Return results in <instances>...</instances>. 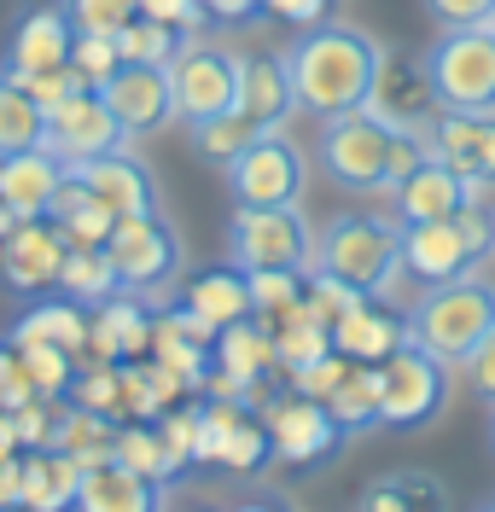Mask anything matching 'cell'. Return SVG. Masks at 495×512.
<instances>
[{
  "instance_id": "7",
  "label": "cell",
  "mask_w": 495,
  "mask_h": 512,
  "mask_svg": "<svg viewBox=\"0 0 495 512\" xmlns=\"http://www.w3.org/2000/svg\"><path fill=\"white\" fill-rule=\"evenodd\" d=\"M228 256L239 268H309L315 233L297 204H233Z\"/></svg>"
},
{
  "instance_id": "31",
  "label": "cell",
  "mask_w": 495,
  "mask_h": 512,
  "mask_svg": "<svg viewBox=\"0 0 495 512\" xmlns=\"http://www.w3.org/2000/svg\"><path fill=\"white\" fill-rule=\"evenodd\" d=\"M379 402H385V361H356L350 379L327 396V408L338 414V425H344L350 437L379 425Z\"/></svg>"
},
{
  "instance_id": "52",
  "label": "cell",
  "mask_w": 495,
  "mask_h": 512,
  "mask_svg": "<svg viewBox=\"0 0 495 512\" xmlns=\"http://www.w3.org/2000/svg\"><path fill=\"white\" fill-rule=\"evenodd\" d=\"M490 448H495V414H490Z\"/></svg>"
},
{
  "instance_id": "38",
  "label": "cell",
  "mask_w": 495,
  "mask_h": 512,
  "mask_svg": "<svg viewBox=\"0 0 495 512\" xmlns=\"http://www.w3.org/2000/svg\"><path fill=\"white\" fill-rule=\"evenodd\" d=\"M70 402L123 419V367L105 361V355H99V367H76V379H70Z\"/></svg>"
},
{
  "instance_id": "28",
  "label": "cell",
  "mask_w": 495,
  "mask_h": 512,
  "mask_svg": "<svg viewBox=\"0 0 495 512\" xmlns=\"http://www.w3.org/2000/svg\"><path fill=\"white\" fill-rule=\"evenodd\" d=\"M47 222H59V233H65L70 245H105L111 239V227L123 222L105 198H94L88 192V181L70 169L65 187H59V198H53V210H47Z\"/></svg>"
},
{
  "instance_id": "43",
  "label": "cell",
  "mask_w": 495,
  "mask_h": 512,
  "mask_svg": "<svg viewBox=\"0 0 495 512\" xmlns=\"http://www.w3.org/2000/svg\"><path fill=\"white\" fill-rule=\"evenodd\" d=\"M426 18L437 30H478V24H495V0H420Z\"/></svg>"
},
{
  "instance_id": "33",
  "label": "cell",
  "mask_w": 495,
  "mask_h": 512,
  "mask_svg": "<svg viewBox=\"0 0 495 512\" xmlns=\"http://www.w3.org/2000/svg\"><path fill=\"white\" fill-rule=\"evenodd\" d=\"M193 134V152H198V163H216V169H228L263 128L251 123L245 111H228V117H210V123H193L187 128Z\"/></svg>"
},
{
  "instance_id": "26",
  "label": "cell",
  "mask_w": 495,
  "mask_h": 512,
  "mask_svg": "<svg viewBox=\"0 0 495 512\" xmlns=\"http://www.w3.org/2000/svg\"><path fill=\"white\" fill-rule=\"evenodd\" d=\"M216 367L222 373H239L251 384H268V373L280 367V344H274V320L245 315L216 332Z\"/></svg>"
},
{
  "instance_id": "15",
  "label": "cell",
  "mask_w": 495,
  "mask_h": 512,
  "mask_svg": "<svg viewBox=\"0 0 495 512\" xmlns=\"http://www.w3.org/2000/svg\"><path fill=\"white\" fill-rule=\"evenodd\" d=\"M65 251H70V239L59 233V222H47V216L18 222L12 239L0 245V280L18 291V297H41V291L59 286Z\"/></svg>"
},
{
  "instance_id": "1",
  "label": "cell",
  "mask_w": 495,
  "mask_h": 512,
  "mask_svg": "<svg viewBox=\"0 0 495 512\" xmlns=\"http://www.w3.org/2000/svg\"><path fill=\"white\" fill-rule=\"evenodd\" d=\"M385 47L362 24H309L286 47V70L297 88V111L309 117H338V111H362L373 99Z\"/></svg>"
},
{
  "instance_id": "39",
  "label": "cell",
  "mask_w": 495,
  "mask_h": 512,
  "mask_svg": "<svg viewBox=\"0 0 495 512\" xmlns=\"http://www.w3.org/2000/svg\"><path fill=\"white\" fill-rule=\"evenodd\" d=\"M24 367H30V379L41 396H53V402H65L70 396V379H76V350H59V344H24Z\"/></svg>"
},
{
  "instance_id": "30",
  "label": "cell",
  "mask_w": 495,
  "mask_h": 512,
  "mask_svg": "<svg viewBox=\"0 0 495 512\" xmlns=\"http://www.w3.org/2000/svg\"><path fill=\"white\" fill-rule=\"evenodd\" d=\"M30 146H47V105L0 70V158L6 152H30Z\"/></svg>"
},
{
  "instance_id": "51",
  "label": "cell",
  "mask_w": 495,
  "mask_h": 512,
  "mask_svg": "<svg viewBox=\"0 0 495 512\" xmlns=\"http://www.w3.org/2000/svg\"><path fill=\"white\" fill-rule=\"evenodd\" d=\"M12 227H18V210H12V204H6V198H0V245H6V239H12Z\"/></svg>"
},
{
  "instance_id": "11",
  "label": "cell",
  "mask_w": 495,
  "mask_h": 512,
  "mask_svg": "<svg viewBox=\"0 0 495 512\" xmlns=\"http://www.w3.org/2000/svg\"><path fill=\"white\" fill-rule=\"evenodd\" d=\"M268 437H274V460L286 466H327L338 443L350 437L338 414H332L321 396H303V390H286V396H268Z\"/></svg>"
},
{
  "instance_id": "48",
  "label": "cell",
  "mask_w": 495,
  "mask_h": 512,
  "mask_svg": "<svg viewBox=\"0 0 495 512\" xmlns=\"http://www.w3.org/2000/svg\"><path fill=\"white\" fill-rule=\"evenodd\" d=\"M204 12H210V24H251V18H263V0H204Z\"/></svg>"
},
{
  "instance_id": "17",
  "label": "cell",
  "mask_w": 495,
  "mask_h": 512,
  "mask_svg": "<svg viewBox=\"0 0 495 512\" xmlns=\"http://www.w3.org/2000/svg\"><path fill=\"white\" fill-rule=\"evenodd\" d=\"M70 41H76V24H70L65 6H30L18 12V24L6 35V76H41V70H59L70 64Z\"/></svg>"
},
{
  "instance_id": "22",
  "label": "cell",
  "mask_w": 495,
  "mask_h": 512,
  "mask_svg": "<svg viewBox=\"0 0 495 512\" xmlns=\"http://www.w3.org/2000/svg\"><path fill=\"white\" fill-rule=\"evenodd\" d=\"M76 175H82L88 192L105 198L117 216H146V210H158V175L134 158L129 146H123V152H105V158L76 163Z\"/></svg>"
},
{
  "instance_id": "44",
  "label": "cell",
  "mask_w": 495,
  "mask_h": 512,
  "mask_svg": "<svg viewBox=\"0 0 495 512\" xmlns=\"http://www.w3.org/2000/svg\"><path fill=\"white\" fill-rule=\"evenodd\" d=\"M24 88H30V94L41 99L47 111H53V105H65V99H76V94H82V88H88V76H82L76 64H59V70H41V76H24Z\"/></svg>"
},
{
  "instance_id": "6",
  "label": "cell",
  "mask_w": 495,
  "mask_h": 512,
  "mask_svg": "<svg viewBox=\"0 0 495 512\" xmlns=\"http://www.w3.org/2000/svg\"><path fill=\"white\" fill-rule=\"evenodd\" d=\"M443 111H495V24L443 30L426 53Z\"/></svg>"
},
{
  "instance_id": "24",
  "label": "cell",
  "mask_w": 495,
  "mask_h": 512,
  "mask_svg": "<svg viewBox=\"0 0 495 512\" xmlns=\"http://www.w3.org/2000/svg\"><path fill=\"white\" fill-rule=\"evenodd\" d=\"M152 338H158V315L134 291H117L94 309V350L105 361H140V355H152Z\"/></svg>"
},
{
  "instance_id": "46",
  "label": "cell",
  "mask_w": 495,
  "mask_h": 512,
  "mask_svg": "<svg viewBox=\"0 0 495 512\" xmlns=\"http://www.w3.org/2000/svg\"><path fill=\"white\" fill-rule=\"evenodd\" d=\"M268 18H286V24H297V30H309V24H327L332 0H263Z\"/></svg>"
},
{
  "instance_id": "23",
  "label": "cell",
  "mask_w": 495,
  "mask_h": 512,
  "mask_svg": "<svg viewBox=\"0 0 495 512\" xmlns=\"http://www.w3.org/2000/svg\"><path fill=\"white\" fill-rule=\"evenodd\" d=\"M239 111L263 128H286L297 111V88L292 70H286V53H245V70H239Z\"/></svg>"
},
{
  "instance_id": "37",
  "label": "cell",
  "mask_w": 495,
  "mask_h": 512,
  "mask_svg": "<svg viewBox=\"0 0 495 512\" xmlns=\"http://www.w3.org/2000/svg\"><path fill=\"white\" fill-rule=\"evenodd\" d=\"M443 501H449V495H443V489H437V483L426 478V472H396V478H385V483H373V489H367L362 495V507L367 512H402V507H443Z\"/></svg>"
},
{
  "instance_id": "47",
  "label": "cell",
  "mask_w": 495,
  "mask_h": 512,
  "mask_svg": "<svg viewBox=\"0 0 495 512\" xmlns=\"http://www.w3.org/2000/svg\"><path fill=\"white\" fill-rule=\"evenodd\" d=\"M466 373H472V384H478V396H484V402L495 408V332L484 338V350L466 361Z\"/></svg>"
},
{
  "instance_id": "35",
  "label": "cell",
  "mask_w": 495,
  "mask_h": 512,
  "mask_svg": "<svg viewBox=\"0 0 495 512\" xmlns=\"http://www.w3.org/2000/svg\"><path fill=\"white\" fill-rule=\"evenodd\" d=\"M117 47H123V64H175V53L187 47V30L158 24V18L140 12L129 30H117Z\"/></svg>"
},
{
  "instance_id": "8",
  "label": "cell",
  "mask_w": 495,
  "mask_h": 512,
  "mask_svg": "<svg viewBox=\"0 0 495 512\" xmlns=\"http://www.w3.org/2000/svg\"><path fill=\"white\" fill-rule=\"evenodd\" d=\"M239 70H245V53L233 47H210V41H193L175 53L169 64V82H175V123H210V117H228L239 111Z\"/></svg>"
},
{
  "instance_id": "45",
  "label": "cell",
  "mask_w": 495,
  "mask_h": 512,
  "mask_svg": "<svg viewBox=\"0 0 495 512\" xmlns=\"http://www.w3.org/2000/svg\"><path fill=\"white\" fill-rule=\"evenodd\" d=\"M140 12L158 18V24H175V30H187V35H198L204 24H210L204 0H140Z\"/></svg>"
},
{
  "instance_id": "13",
  "label": "cell",
  "mask_w": 495,
  "mask_h": 512,
  "mask_svg": "<svg viewBox=\"0 0 495 512\" xmlns=\"http://www.w3.org/2000/svg\"><path fill=\"white\" fill-rule=\"evenodd\" d=\"M367 105H373L391 128L420 134V140H431V123L443 117V99L431 88L426 59H391V53L379 64V82H373V99H367Z\"/></svg>"
},
{
  "instance_id": "29",
  "label": "cell",
  "mask_w": 495,
  "mask_h": 512,
  "mask_svg": "<svg viewBox=\"0 0 495 512\" xmlns=\"http://www.w3.org/2000/svg\"><path fill=\"white\" fill-rule=\"evenodd\" d=\"M332 344L344 355H356V361H385V355L402 344V320H396L379 297H367V303H356L350 315L332 326Z\"/></svg>"
},
{
  "instance_id": "40",
  "label": "cell",
  "mask_w": 495,
  "mask_h": 512,
  "mask_svg": "<svg viewBox=\"0 0 495 512\" xmlns=\"http://www.w3.org/2000/svg\"><path fill=\"white\" fill-rule=\"evenodd\" d=\"M70 64L88 76V88H99L105 76H117V64H123V47H117V35L76 30V41H70Z\"/></svg>"
},
{
  "instance_id": "50",
  "label": "cell",
  "mask_w": 495,
  "mask_h": 512,
  "mask_svg": "<svg viewBox=\"0 0 495 512\" xmlns=\"http://www.w3.org/2000/svg\"><path fill=\"white\" fill-rule=\"evenodd\" d=\"M6 454H24V448H18V425H12V408H0V460H6Z\"/></svg>"
},
{
  "instance_id": "21",
  "label": "cell",
  "mask_w": 495,
  "mask_h": 512,
  "mask_svg": "<svg viewBox=\"0 0 495 512\" xmlns=\"http://www.w3.org/2000/svg\"><path fill=\"white\" fill-rule=\"evenodd\" d=\"M6 338L24 350V344H59V350H94V309H82L76 297H30L24 315L6 326Z\"/></svg>"
},
{
  "instance_id": "34",
  "label": "cell",
  "mask_w": 495,
  "mask_h": 512,
  "mask_svg": "<svg viewBox=\"0 0 495 512\" xmlns=\"http://www.w3.org/2000/svg\"><path fill=\"white\" fill-rule=\"evenodd\" d=\"M117 460H123V466H134V472H146V478H158V483L175 478L158 419H123V425H117Z\"/></svg>"
},
{
  "instance_id": "49",
  "label": "cell",
  "mask_w": 495,
  "mask_h": 512,
  "mask_svg": "<svg viewBox=\"0 0 495 512\" xmlns=\"http://www.w3.org/2000/svg\"><path fill=\"white\" fill-rule=\"evenodd\" d=\"M0 507H24V454L0 460Z\"/></svg>"
},
{
  "instance_id": "42",
  "label": "cell",
  "mask_w": 495,
  "mask_h": 512,
  "mask_svg": "<svg viewBox=\"0 0 495 512\" xmlns=\"http://www.w3.org/2000/svg\"><path fill=\"white\" fill-rule=\"evenodd\" d=\"M59 6L70 12L76 30H99V35H117L140 18V0H59Z\"/></svg>"
},
{
  "instance_id": "20",
  "label": "cell",
  "mask_w": 495,
  "mask_h": 512,
  "mask_svg": "<svg viewBox=\"0 0 495 512\" xmlns=\"http://www.w3.org/2000/svg\"><path fill=\"white\" fill-rule=\"evenodd\" d=\"M70 163L53 158L47 146H30V152H6L0 158V198L18 210V222H35V216H47L53 210V198L65 187Z\"/></svg>"
},
{
  "instance_id": "10",
  "label": "cell",
  "mask_w": 495,
  "mask_h": 512,
  "mask_svg": "<svg viewBox=\"0 0 495 512\" xmlns=\"http://www.w3.org/2000/svg\"><path fill=\"white\" fill-rule=\"evenodd\" d=\"M222 181H228L233 204H297L303 181H309V163L286 140V128H268L222 169Z\"/></svg>"
},
{
  "instance_id": "9",
  "label": "cell",
  "mask_w": 495,
  "mask_h": 512,
  "mask_svg": "<svg viewBox=\"0 0 495 512\" xmlns=\"http://www.w3.org/2000/svg\"><path fill=\"white\" fill-rule=\"evenodd\" d=\"M449 361H437L431 350L420 344H396L385 355V402H379V425H391V431H420L431 419L449 408Z\"/></svg>"
},
{
  "instance_id": "2",
  "label": "cell",
  "mask_w": 495,
  "mask_h": 512,
  "mask_svg": "<svg viewBox=\"0 0 495 512\" xmlns=\"http://www.w3.org/2000/svg\"><path fill=\"white\" fill-rule=\"evenodd\" d=\"M490 332H495V280H484V274L426 286L414 297V309L402 315V338L431 350L437 361H449V367H466L484 350Z\"/></svg>"
},
{
  "instance_id": "5",
  "label": "cell",
  "mask_w": 495,
  "mask_h": 512,
  "mask_svg": "<svg viewBox=\"0 0 495 512\" xmlns=\"http://www.w3.org/2000/svg\"><path fill=\"white\" fill-rule=\"evenodd\" d=\"M105 256L117 268V286L158 303L164 291H175L181 268H187V245L164 210H146V216H123L105 239Z\"/></svg>"
},
{
  "instance_id": "14",
  "label": "cell",
  "mask_w": 495,
  "mask_h": 512,
  "mask_svg": "<svg viewBox=\"0 0 495 512\" xmlns=\"http://www.w3.org/2000/svg\"><path fill=\"white\" fill-rule=\"evenodd\" d=\"M105 105L117 111V123L129 134H158L175 123V82L169 64H117V76L99 82Z\"/></svg>"
},
{
  "instance_id": "36",
  "label": "cell",
  "mask_w": 495,
  "mask_h": 512,
  "mask_svg": "<svg viewBox=\"0 0 495 512\" xmlns=\"http://www.w3.org/2000/svg\"><path fill=\"white\" fill-rule=\"evenodd\" d=\"M245 274H251V303H257L263 320L286 315L297 297L309 291V268H245Z\"/></svg>"
},
{
  "instance_id": "25",
  "label": "cell",
  "mask_w": 495,
  "mask_h": 512,
  "mask_svg": "<svg viewBox=\"0 0 495 512\" xmlns=\"http://www.w3.org/2000/svg\"><path fill=\"white\" fill-rule=\"evenodd\" d=\"M76 507L82 512H158V507H169V483L146 478V472L123 466V460H105V466H94L82 478Z\"/></svg>"
},
{
  "instance_id": "18",
  "label": "cell",
  "mask_w": 495,
  "mask_h": 512,
  "mask_svg": "<svg viewBox=\"0 0 495 512\" xmlns=\"http://www.w3.org/2000/svg\"><path fill=\"white\" fill-rule=\"evenodd\" d=\"M402 268L408 280L420 286H443V280H461L478 268V251L466 245V233L449 222H402Z\"/></svg>"
},
{
  "instance_id": "4",
  "label": "cell",
  "mask_w": 495,
  "mask_h": 512,
  "mask_svg": "<svg viewBox=\"0 0 495 512\" xmlns=\"http://www.w3.org/2000/svg\"><path fill=\"white\" fill-rule=\"evenodd\" d=\"M402 146V128H391L373 105L321 117V169L344 192H391V158Z\"/></svg>"
},
{
  "instance_id": "12",
  "label": "cell",
  "mask_w": 495,
  "mask_h": 512,
  "mask_svg": "<svg viewBox=\"0 0 495 512\" xmlns=\"http://www.w3.org/2000/svg\"><path fill=\"white\" fill-rule=\"evenodd\" d=\"M129 140L134 134L117 123V111L105 105L99 88H82L76 99H65V105L47 111V152L65 158L70 169L88 163V158H105V152H123Z\"/></svg>"
},
{
  "instance_id": "16",
  "label": "cell",
  "mask_w": 495,
  "mask_h": 512,
  "mask_svg": "<svg viewBox=\"0 0 495 512\" xmlns=\"http://www.w3.org/2000/svg\"><path fill=\"white\" fill-rule=\"evenodd\" d=\"M426 146L478 192H495V111H443Z\"/></svg>"
},
{
  "instance_id": "32",
  "label": "cell",
  "mask_w": 495,
  "mask_h": 512,
  "mask_svg": "<svg viewBox=\"0 0 495 512\" xmlns=\"http://www.w3.org/2000/svg\"><path fill=\"white\" fill-rule=\"evenodd\" d=\"M65 297H76L82 309H99L105 297H117V268H111V256H105V245H70L65 251V268H59V286Z\"/></svg>"
},
{
  "instance_id": "3",
  "label": "cell",
  "mask_w": 495,
  "mask_h": 512,
  "mask_svg": "<svg viewBox=\"0 0 495 512\" xmlns=\"http://www.w3.org/2000/svg\"><path fill=\"white\" fill-rule=\"evenodd\" d=\"M309 268L385 303L396 291V280L408 274L402 268V222H385V216H332L315 233V262Z\"/></svg>"
},
{
  "instance_id": "19",
  "label": "cell",
  "mask_w": 495,
  "mask_h": 512,
  "mask_svg": "<svg viewBox=\"0 0 495 512\" xmlns=\"http://www.w3.org/2000/svg\"><path fill=\"white\" fill-rule=\"evenodd\" d=\"M396 198V222H449L461 204H472V198H490V192H478L466 175H455L443 158H426L402 187L391 192Z\"/></svg>"
},
{
  "instance_id": "41",
  "label": "cell",
  "mask_w": 495,
  "mask_h": 512,
  "mask_svg": "<svg viewBox=\"0 0 495 512\" xmlns=\"http://www.w3.org/2000/svg\"><path fill=\"white\" fill-rule=\"evenodd\" d=\"M350 367H356V355H344L338 344H332L327 355H315V361L292 367L286 379H292V390H303V396H321V402H327L332 390H338V384L350 379Z\"/></svg>"
},
{
  "instance_id": "27",
  "label": "cell",
  "mask_w": 495,
  "mask_h": 512,
  "mask_svg": "<svg viewBox=\"0 0 495 512\" xmlns=\"http://www.w3.org/2000/svg\"><path fill=\"white\" fill-rule=\"evenodd\" d=\"M181 303L193 309V315H204L216 332L222 326H233V320L257 315V303H251V274L233 262V268H204L193 286L181 291Z\"/></svg>"
}]
</instances>
